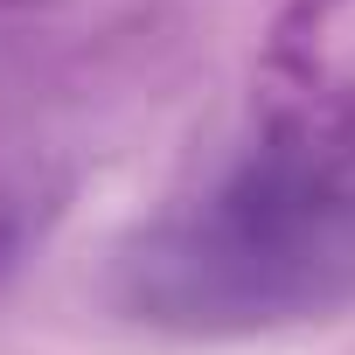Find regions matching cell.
<instances>
[{
  "instance_id": "cell-1",
  "label": "cell",
  "mask_w": 355,
  "mask_h": 355,
  "mask_svg": "<svg viewBox=\"0 0 355 355\" xmlns=\"http://www.w3.org/2000/svg\"><path fill=\"white\" fill-rule=\"evenodd\" d=\"M119 306L167 334H258L355 300V105L272 125L209 196L125 237Z\"/></svg>"
}]
</instances>
